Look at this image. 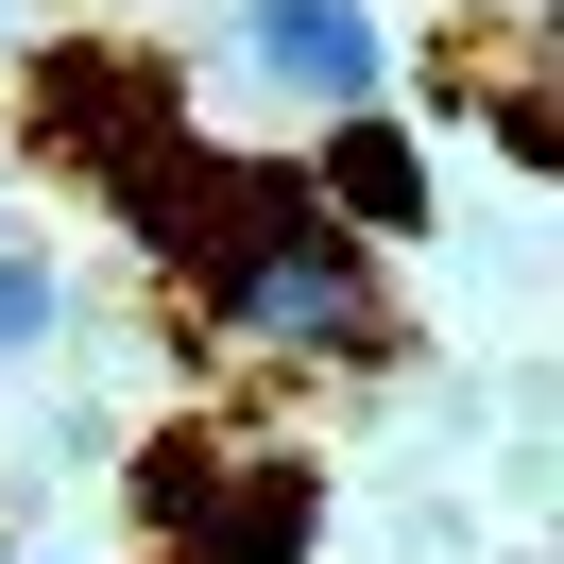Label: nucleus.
<instances>
[{
    "label": "nucleus",
    "mask_w": 564,
    "mask_h": 564,
    "mask_svg": "<svg viewBox=\"0 0 564 564\" xmlns=\"http://www.w3.org/2000/svg\"><path fill=\"white\" fill-rule=\"evenodd\" d=\"M120 223L206 291L223 343L257 359H393V291H377V240L308 206L291 154H206V138H154L120 172Z\"/></svg>",
    "instance_id": "1"
},
{
    "label": "nucleus",
    "mask_w": 564,
    "mask_h": 564,
    "mask_svg": "<svg viewBox=\"0 0 564 564\" xmlns=\"http://www.w3.org/2000/svg\"><path fill=\"white\" fill-rule=\"evenodd\" d=\"M445 104H479L513 172H547V154H564V120H547V0H513V18H462V35H445Z\"/></svg>",
    "instance_id": "4"
},
{
    "label": "nucleus",
    "mask_w": 564,
    "mask_h": 564,
    "mask_svg": "<svg viewBox=\"0 0 564 564\" xmlns=\"http://www.w3.org/2000/svg\"><path fill=\"white\" fill-rule=\"evenodd\" d=\"M138 513L172 530L188 564H308L325 479H308V445H223V427H188V445L138 462Z\"/></svg>",
    "instance_id": "2"
},
{
    "label": "nucleus",
    "mask_w": 564,
    "mask_h": 564,
    "mask_svg": "<svg viewBox=\"0 0 564 564\" xmlns=\"http://www.w3.org/2000/svg\"><path fill=\"white\" fill-rule=\"evenodd\" d=\"M291 172H308V206L343 223V240H411V223H427V172H411V138H393L377 104L325 120V154H291Z\"/></svg>",
    "instance_id": "5"
},
{
    "label": "nucleus",
    "mask_w": 564,
    "mask_h": 564,
    "mask_svg": "<svg viewBox=\"0 0 564 564\" xmlns=\"http://www.w3.org/2000/svg\"><path fill=\"white\" fill-rule=\"evenodd\" d=\"M69 343V274L52 257H0V359H52Z\"/></svg>",
    "instance_id": "6"
},
{
    "label": "nucleus",
    "mask_w": 564,
    "mask_h": 564,
    "mask_svg": "<svg viewBox=\"0 0 564 564\" xmlns=\"http://www.w3.org/2000/svg\"><path fill=\"white\" fill-rule=\"evenodd\" d=\"M240 69L291 86V104H325V120H359L393 52H377V18H359V0H240Z\"/></svg>",
    "instance_id": "3"
}]
</instances>
